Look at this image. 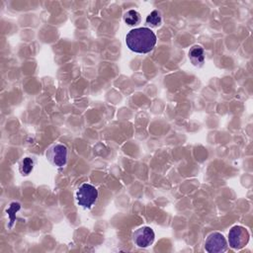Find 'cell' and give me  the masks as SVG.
<instances>
[{"label":"cell","instance_id":"7a4b0ae2","mask_svg":"<svg viewBox=\"0 0 253 253\" xmlns=\"http://www.w3.org/2000/svg\"><path fill=\"white\" fill-rule=\"evenodd\" d=\"M45 157L52 166L56 168H62L67 163L68 147L65 144L59 142L51 144L45 152Z\"/></svg>","mask_w":253,"mask_h":253},{"label":"cell","instance_id":"52a82bcc","mask_svg":"<svg viewBox=\"0 0 253 253\" xmlns=\"http://www.w3.org/2000/svg\"><path fill=\"white\" fill-rule=\"evenodd\" d=\"M189 57L194 65H202L205 61L204 48L201 45H193L189 50Z\"/></svg>","mask_w":253,"mask_h":253},{"label":"cell","instance_id":"3957f363","mask_svg":"<svg viewBox=\"0 0 253 253\" xmlns=\"http://www.w3.org/2000/svg\"><path fill=\"white\" fill-rule=\"evenodd\" d=\"M98 199V190L89 183H83L76 191L77 204L83 209H91Z\"/></svg>","mask_w":253,"mask_h":253},{"label":"cell","instance_id":"8992f818","mask_svg":"<svg viewBox=\"0 0 253 253\" xmlns=\"http://www.w3.org/2000/svg\"><path fill=\"white\" fill-rule=\"evenodd\" d=\"M155 233L149 226H141L132 232L133 243L140 248H146L154 241Z\"/></svg>","mask_w":253,"mask_h":253},{"label":"cell","instance_id":"277c9868","mask_svg":"<svg viewBox=\"0 0 253 253\" xmlns=\"http://www.w3.org/2000/svg\"><path fill=\"white\" fill-rule=\"evenodd\" d=\"M249 241L248 230L241 225H234L228 232V243L232 249L239 250L247 245Z\"/></svg>","mask_w":253,"mask_h":253},{"label":"cell","instance_id":"9c48e42d","mask_svg":"<svg viewBox=\"0 0 253 253\" xmlns=\"http://www.w3.org/2000/svg\"><path fill=\"white\" fill-rule=\"evenodd\" d=\"M124 21L128 26H135L138 25L141 21L140 14L135 10H128L124 15Z\"/></svg>","mask_w":253,"mask_h":253},{"label":"cell","instance_id":"5b68a950","mask_svg":"<svg viewBox=\"0 0 253 253\" xmlns=\"http://www.w3.org/2000/svg\"><path fill=\"white\" fill-rule=\"evenodd\" d=\"M205 249L209 253H222L227 249V242L223 234L214 231L208 235L205 241Z\"/></svg>","mask_w":253,"mask_h":253},{"label":"cell","instance_id":"ba28073f","mask_svg":"<svg viewBox=\"0 0 253 253\" xmlns=\"http://www.w3.org/2000/svg\"><path fill=\"white\" fill-rule=\"evenodd\" d=\"M36 164V159L33 157H25L19 163V171L23 176L29 175Z\"/></svg>","mask_w":253,"mask_h":253},{"label":"cell","instance_id":"30bf717a","mask_svg":"<svg viewBox=\"0 0 253 253\" xmlns=\"http://www.w3.org/2000/svg\"><path fill=\"white\" fill-rule=\"evenodd\" d=\"M161 14L159 11L157 10H154L152 11L150 14L147 15L146 19H145V22L148 26L152 27V28H155V27H158L161 25Z\"/></svg>","mask_w":253,"mask_h":253},{"label":"cell","instance_id":"6da1fadb","mask_svg":"<svg viewBox=\"0 0 253 253\" xmlns=\"http://www.w3.org/2000/svg\"><path fill=\"white\" fill-rule=\"evenodd\" d=\"M156 42V35L146 27L132 29L126 36V46L136 53L150 52L154 48Z\"/></svg>","mask_w":253,"mask_h":253}]
</instances>
